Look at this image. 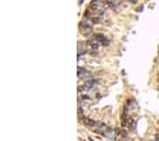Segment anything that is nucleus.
Masks as SVG:
<instances>
[{
    "label": "nucleus",
    "instance_id": "20e7f679",
    "mask_svg": "<svg viewBox=\"0 0 159 141\" xmlns=\"http://www.w3.org/2000/svg\"><path fill=\"white\" fill-rule=\"evenodd\" d=\"M93 39H95V40L98 41L101 46H108V44H109V40L107 39L105 36H104V34H94Z\"/></svg>",
    "mask_w": 159,
    "mask_h": 141
},
{
    "label": "nucleus",
    "instance_id": "7ed1b4c3",
    "mask_svg": "<svg viewBox=\"0 0 159 141\" xmlns=\"http://www.w3.org/2000/svg\"><path fill=\"white\" fill-rule=\"evenodd\" d=\"M78 78L80 80H84V81H88V80H93V73L88 70H85V68H78Z\"/></svg>",
    "mask_w": 159,
    "mask_h": 141
},
{
    "label": "nucleus",
    "instance_id": "f03ea898",
    "mask_svg": "<svg viewBox=\"0 0 159 141\" xmlns=\"http://www.w3.org/2000/svg\"><path fill=\"white\" fill-rule=\"evenodd\" d=\"M97 87H98V81L93 78V80L85 81L83 87H80V90H83V91H91V90H95Z\"/></svg>",
    "mask_w": 159,
    "mask_h": 141
},
{
    "label": "nucleus",
    "instance_id": "39448f33",
    "mask_svg": "<svg viewBox=\"0 0 159 141\" xmlns=\"http://www.w3.org/2000/svg\"><path fill=\"white\" fill-rule=\"evenodd\" d=\"M88 46H87V43H83V41H80L78 43V57H81L83 54L88 53Z\"/></svg>",
    "mask_w": 159,
    "mask_h": 141
},
{
    "label": "nucleus",
    "instance_id": "0eeeda50",
    "mask_svg": "<svg viewBox=\"0 0 159 141\" xmlns=\"http://www.w3.org/2000/svg\"><path fill=\"white\" fill-rule=\"evenodd\" d=\"M158 83H159V77H158Z\"/></svg>",
    "mask_w": 159,
    "mask_h": 141
},
{
    "label": "nucleus",
    "instance_id": "f257e3e1",
    "mask_svg": "<svg viewBox=\"0 0 159 141\" xmlns=\"http://www.w3.org/2000/svg\"><path fill=\"white\" fill-rule=\"evenodd\" d=\"M93 29H94V23L89 20L88 17L84 16L81 23H80V31H81L84 36H91V34H93Z\"/></svg>",
    "mask_w": 159,
    "mask_h": 141
},
{
    "label": "nucleus",
    "instance_id": "423d86ee",
    "mask_svg": "<svg viewBox=\"0 0 159 141\" xmlns=\"http://www.w3.org/2000/svg\"><path fill=\"white\" fill-rule=\"evenodd\" d=\"M107 3V6H109V7H112V9H115L116 10V7L119 6V3H121V0H104Z\"/></svg>",
    "mask_w": 159,
    "mask_h": 141
}]
</instances>
